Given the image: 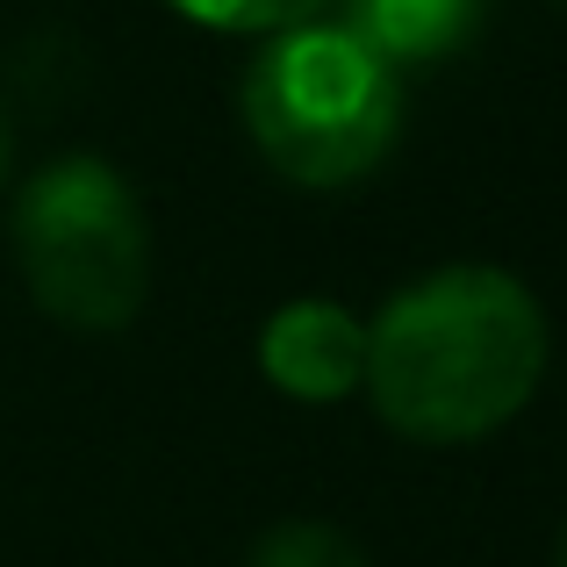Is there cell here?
Listing matches in <instances>:
<instances>
[{
    "instance_id": "277c9868",
    "label": "cell",
    "mask_w": 567,
    "mask_h": 567,
    "mask_svg": "<svg viewBox=\"0 0 567 567\" xmlns=\"http://www.w3.org/2000/svg\"><path fill=\"white\" fill-rule=\"evenodd\" d=\"M259 374L295 402H346L367 374V323L346 302L302 295L259 323Z\"/></svg>"
},
{
    "instance_id": "7a4b0ae2",
    "label": "cell",
    "mask_w": 567,
    "mask_h": 567,
    "mask_svg": "<svg viewBox=\"0 0 567 567\" xmlns=\"http://www.w3.org/2000/svg\"><path fill=\"white\" fill-rule=\"evenodd\" d=\"M245 130L259 158L295 187H352L388 158L402 130L395 65L346 22L274 29L245 72Z\"/></svg>"
},
{
    "instance_id": "9c48e42d",
    "label": "cell",
    "mask_w": 567,
    "mask_h": 567,
    "mask_svg": "<svg viewBox=\"0 0 567 567\" xmlns=\"http://www.w3.org/2000/svg\"><path fill=\"white\" fill-rule=\"evenodd\" d=\"M560 567H567V539H560Z\"/></svg>"
},
{
    "instance_id": "6da1fadb",
    "label": "cell",
    "mask_w": 567,
    "mask_h": 567,
    "mask_svg": "<svg viewBox=\"0 0 567 567\" xmlns=\"http://www.w3.org/2000/svg\"><path fill=\"white\" fill-rule=\"evenodd\" d=\"M546 374V309L503 266H439L367 323V402L416 445L503 431Z\"/></svg>"
},
{
    "instance_id": "8992f818",
    "label": "cell",
    "mask_w": 567,
    "mask_h": 567,
    "mask_svg": "<svg viewBox=\"0 0 567 567\" xmlns=\"http://www.w3.org/2000/svg\"><path fill=\"white\" fill-rule=\"evenodd\" d=\"M245 567H367L360 539L338 525H317V517H295V525H274L259 546L245 554Z\"/></svg>"
},
{
    "instance_id": "52a82bcc",
    "label": "cell",
    "mask_w": 567,
    "mask_h": 567,
    "mask_svg": "<svg viewBox=\"0 0 567 567\" xmlns=\"http://www.w3.org/2000/svg\"><path fill=\"white\" fill-rule=\"evenodd\" d=\"M181 14L208 29H237V37H274V29H295V22H317L323 0H173Z\"/></svg>"
},
{
    "instance_id": "ba28073f",
    "label": "cell",
    "mask_w": 567,
    "mask_h": 567,
    "mask_svg": "<svg viewBox=\"0 0 567 567\" xmlns=\"http://www.w3.org/2000/svg\"><path fill=\"white\" fill-rule=\"evenodd\" d=\"M8 158H14V137H8V115H0V181H8Z\"/></svg>"
},
{
    "instance_id": "5b68a950",
    "label": "cell",
    "mask_w": 567,
    "mask_h": 567,
    "mask_svg": "<svg viewBox=\"0 0 567 567\" xmlns=\"http://www.w3.org/2000/svg\"><path fill=\"white\" fill-rule=\"evenodd\" d=\"M346 29L402 72L453 58L482 29V0H346Z\"/></svg>"
},
{
    "instance_id": "3957f363",
    "label": "cell",
    "mask_w": 567,
    "mask_h": 567,
    "mask_svg": "<svg viewBox=\"0 0 567 567\" xmlns=\"http://www.w3.org/2000/svg\"><path fill=\"white\" fill-rule=\"evenodd\" d=\"M14 266L29 302L65 331H130L152 302V230L137 187L94 152L37 166L14 194Z\"/></svg>"
}]
</instances>
